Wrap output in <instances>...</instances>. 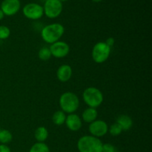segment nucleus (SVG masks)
I'll use <instances>...</instances> for the list:
<instances>
[{
  "label": "nucleus",
  "instance_id": "20",
  "mask_svg": "<svg viewBox=\"0 0 152 152\" xmlns=\"http://www.w3.org/2000/svg\"><path fill=\"white\" fill-rule=\"evenodd\" d=\"M108 132H109V133L111 134L112 136L117 137L119 136V135L123 132V130H122L121 127H120L117 123H113V124L110 126V128H108Z\"/></svg>",
  "mask_w": 152,
  "mask_h": 152
},
{
  "label": "nucleus",
  "instance_id": "18",
  "mask_svg": "<svg viewBox=\"0 0 152 152\" xmlns=\"http://www.w3.org/2000/svg\"><path fill=\"white\" fill-rule=\"evenodd\" d=\"M29 152H50L49 147L45 142H37L31 146Z\"/></svg>",
  "mask_w": 152,
  "mask_h": 152
},
{
  "label": "nucleus",
  "instance_id": "16",
  "mask_svg": "<svg viewBox=\"0 0 152 152\" xmlns=\"http://www.w3.org/2000/svg\"><path fill=\"white\" fill-rule=\"evenodd\" d=\"M65 119H66L65 113H64L62 110L54 112L52 116V121L56 126H59L63 125L65 122Z\"/></svg>",
  "mask_w": 152,
  "mask_h": 152
},
{
  "label": "nucleus",
  "instance_id": "22",
  "mask_svg": "<svg viewBox=\"0 0 152 152\" xmlns=\"http://www.w3.org/2000/svg\"><path fill=\"white\" fill-rule=\"evenodd\" d=\"M102 152H119L117 147L111 143H105L102 145Z\"/></svg>",
  "mask_w": 152,
  "mask_h": 152
},
{
  "label": "nucleus",
  "instance_id": "17",
  "mask_svg": "<svg viewBox=\"0 0 152 152\" xmlns=\"http://www.w3.org/2000/svg\"><path fill=\"white\" fill-rule=\"evenodd\" d=\"M13 140V135L7 129H0V143L6 145Z\"/></svg>",
  "mask_w": 152,
  "mask_h": 152
},
{
  "label": "nucleus",
  "instance_id": "3",
  "mask_svg": "<svg viewBox=\"0 0 152 152\" xmlns=\"http://www.w3.org/2000/svg\"><path fill=\"white\" fill-rule=\"evenodd\" d=\"M59 105L64 113L74 114L80 106V99L73 92H65L59 98Z\"/></svg>",
  "mask_w": 152,
  "mask_h": 152
},
{
  "label": "nucleus",
  "instance_id": "2",
  "mask_svg": "<svg viewBox=\"0 0 152 152\" xmlns=\"http://www.w3.org/2000/svg\"><path fill=\"white\" fill-rule=\"evenodd\" d=\"M103 143L97 137L85 135L77 142V148L80 152H102Z\"/></svg>",
  "mask_w": 152,
  "mask_h": 152
},
{
  "label": "nucleus",
  "instance_id": "1",
  "mask_svg": "<svg viewBox=\"0 0 152 152\" xmlns=\"http://www.w3.org/2000/svg\"><path fill=\"white\" fill-rule=\"evenodd\" d=\"M65 33V28L59 23H53L46 25L41 31L42 39L48 44L59 41Z\"/></svg>",
  "mask_w": 152,
  "mask_h": 152
},
{
  "label": "nucleus",
  "instance_id": "10",
  "mask_svg": "<svg viewBox=\"0 0 152 152\" xmlns=\"http://www.w3.org/2000/svg\"><path fill=\"white\" fill-rule=\"evenodd\" d=\"M21 7L19 0H4L1 4V10L5 16H13L19 12Z\"/></svg>",
  "mask_w": 152,
  "mask_h": 152
},
{
  "label": "nucleus",
  "instance_id": "25",
  "mask_svg": "<svg viewBox=\"0 0 152 152\" xmlns=\"http://www.w3.org/2000/svg\"><path fill=\"white\" fill-rule=\"evenodd\" d=\"M4 13H3L2 10L0 9V20H1V19H3V18H4Z\"/></svg>",
  "mask_w": 152,
  "mask_h": 152
},
{
  "label": "nucleus",
  "instance_id": "19",
  "mask_svg": "<svg viewBox=\"0 0 152 152\" xmlns=\"http://www.w3.org/2000/svg\"><path fill=\"white\" fill-rule=\"evenodd\" d=\"M51 53H50V48L48 47H42L38 53V56L41 60L47 61L51 57Z\"/></svg>",
  "mask_w": 152,
  "mask_h": 152
},
{
  "label": "nucleus",
  "instance_id": "9",
  "mask_svg": "<svg viewBox=\"0 0 152 152\" xmlns=\"http://www.w3.org/2000/svg\"><path fill=\"white\" fill-rule=\"evenodd\" d=\"M49 48L52 56L58 59L65 57L70 52L69 45L62 41H57L53 43Z\"/></svg>",
  "mask_w": 152,
  "mask_h": 152
},
{
  "label": "nucleus",
  "instance_id": "4",
  "mask_svg": "<svg viewBox=\"0 0 152 152\" xmlns=\"http://www.w3.org/2000/svg\"><path fill=\"white\" fill-rule=\"evenodd\" d=\"M83 98L89 108H98L103 102V94L95 87L87 88L83 91Z\"/></svg>",
  "mask_w": 152,
  "mask_h": 152
},
{
  "label": "nucleus",
  "instance_id": "8",
  "mask_svg": "<svg viewBox=\"0 0 152 152\" xmlns=\"http://www.w3.org/2000/svg\"><path fill=\"white\" fill-rule=\"evenodd\" d=\"M88 130L91 136L99 138L106 134L108 132V124L103 120H96L90 123Z\"/></svg>",
  "mask_w": 152,
  "mask_h": 152
},
{
  "label": "nucleus",
  "instance_id": "21",
  "mask_svg": "<svg viewBox=\"0 0 152 152\" xmlns=\"http://www.w3.org/2000/svg\"><path fill=\"white\" fill-rule=\"evenodd\" d=\"M10 35V31L8 27L5 25L0 26V39H6Z\"/></svg>",
  "mask_w": 152,
  "mask_h": 152
},
{
  "label": "nucleus",
  "instance_id": "12",
  "mask_svg": "<svg viewBox=\"0 0 152 152\" xmlns=\"http://www.w3.org/2000/svg\"><path fill=\"white\" fill-rule=\"evenodd\" d=\"M56 77L62 83H66L72 77V68L69 65H62L56 71Z\"/></svg>",
  "mask_w": 152,
  "mask_h": 152
},
{
  "label": "nucleus",
  "instance_id": "15",
  "mask_svg": "<svg viewBox=\"0 0 152 152\" xmlns=\"http://www.w3.org/2000/svg\"><path fill=\"white\" fill-rule=\"evenodd\" d=\"M34 137L38 142H44L48 137V132L45 127L40 126L35 130Z\"/></svg>",
  "mask_w": 152,
  "mask_h": 152
},
{
  "label": "nucleus",
  "instance_id": "13",
  "mask_svg": "<svg viewBox=\"0 0 152 152\" xmlns=\"http://www.w3.org/2000/svg\"><path fill=\"white\" fill-rule=\"evenodd\" d=\"M116 123L121 127L122 130L124 132L130 130L133 126V120L129 115L126 114H121L118 116Z\"/></svg>",
  "mask_w": 152,
  "mask_h": 152
},
{
  "label": "nucleus",
  "instance_id": "24",
  "mask_svg": "<svg viewBox=\"0 0 152 152\" xmlns=\"http://www.w3.org/2000/svg\"><path fill=\"white\" fill-rule=\"evenodd\" d=\"M0 152H11L10 151V148L7 145L1 144L0 145Z\"/></svg>",
  "mask_w": 152,
  "mask_h": 152
},
{
  "label": "nucleus",
  "instance_id": "26",
  "mask_svg": "<svg viewBox=\"0 0 152 152\" xmlns=\"http://www.w3.org/2000/svg\"><path fill=\"white\" fill-rule=\"evenodd\" d=\"M92 1H93L94 2H100V1H102V0H92Z\"/></svg>",
  "mask_w": 152,
  "mask_h": 152
},
{
  "label": "nucleus",
  "instance_id": "14",
  "mask_svg": "<svg viewBox=\"0 0 152 152\" xmlns=\"http://www.w3.org/2000/svg\"><path fill=\"white\" fill-rule=\"evenodd\" d=\"M98 117V112L96 108H88L85 110L82 114V118L86 123H91L95 121Z\"/></svg>",
  "mask_w": 152,
  "mask_h": 152
},
{
  "label": "nucleus",
  "instance_id": "5",
  "mask_svg": "<svg viewBox=\"0 0 152 152\" xmlns=\"http://www.w3.org/2000/svg\"><path fill=\"white\" fill-rule=\"evenodd\" d=\"M111 54V48L104 42H99L92 49V59L96 63H103Z\"/></svg>",
  "mask_w": 152,
  "mask_h": 152
},
{
  "label": "nucleus",
  "instance_id": "27",
  "mask_svg": "<svg viewBox=\"0 0 152 152\" xmlns=\"http://www.w3.org/2000/svg\"><path fill=\"white\" fill-rule=\"evenodd\" d=\"M59 1H62H62H68V0H59Z\"/></svg>",
  "mask_w": 152,
  "mask_h": 152
},
{
  "label": "nucleus",
  "instance_id": "23",
  "mask_svg": "<svg viewBox=\"0 0 152 152\" xmlns=\"http://www.w3.org/2000/svg\"><path fill=\"white\" fill-rule=\"evenodd\" d=\"M105 43L108 46V47L111 48L114 45V43H115V40H114V39L113 38V37H109V38L107 39Z\"/></svg>",
  "mask_w": 152,
  "mask_h": 152
},
{
  "label": "nucleus",
  "instance_id": "11",
  "mask_svg": "<svg viewBox=\"0 0 152 152\" xmlns=\"http://www.w3.org/2000/svg\"><path fill=\"white\" fill-rule=\"evenodd\" d=\"M65 123L67 128L71 132H78L83 126L80 116L74 114H74H70L68 117H66Z\"/></svg>",
  "mask_w": 152,
  "mask_h": 152
},
{
  "label": "nucleus",
  "instance_id": "7",
  "mask_svg": "<svg viewBox=\"0 0 152 152\" xmlns=\"http://www.w3.org/2000/svg\"><path fill=\"white\" fill-rule=\"evenodd\" d=\"M24 16L31 20H37L44 15L43 7L37 3H28L22 9Z\"/></svg>",
  "mask_w": 152,
  "mask_h": 152
},
{
  "label": "nucleus",
  "instance_id": "6",
  "mask_svg": "<svg viewBox=\"0 0 152 152\" xmlns=\"http://www.w3.org/2000/svg\"><path fill=\"white\" fill-rule=\"evenodd\" d=\"M62 2L59 0H46L43 6L44 14L50 19L58 17L62 13Z\"/></svg>",
  "mask_w": 152,
  "mask_h": 152
}]
</instances>
